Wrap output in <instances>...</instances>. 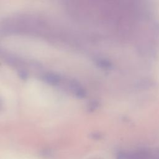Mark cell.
Here are the masks:
<instances>
[{
	"label": "cell",
	"instance_id": "3957f363",
	"mask_svg": "<svg viewBox=\"0 0 159 159\" xmlns=\"http://www.w3.org/2000/svg\"><path fill=\"white\" fill-rule=\"evenodd\" d=\"M129 155L123 152H119L116 155V159H129Z\"/></svg>",
	"mask_w": 159,
	"mask_h": 159
},
{
	"label": "cell",
	"instance_id": "7a4b0ae2",
	"mask_svg": "<svg viewBox=\"0 0 159 159\" xmlns=\"http://www.w3.org/2000/svg\"><path fill=\"white\" fill-rule=\"evenodd\" d=\"M150 155L145 150H140L131 155H129V159H149Z\"/></svg>",
	"mask_w": 159,
	"mask_h": 159
},
{
	"label": "cell",
	"instance_id": "6da1fadb",
	"mask_svg": "<svg viewBox=\"0 0 159 159\" xmlns=\"http://www.w3.org/2000/svg\"><path fill=\"white\" fill-rule=\"evenodd\" d=\"M43 80L48 83L52 84H56L58 83L60 80V76L55 73H47L43 76Z\"/></svg>",
	"mask_w": 159,
	"mask_h": 159
},
{
	"label": "cell",
	"instance_id": "277c9868",
	"mask_svg": "<svg viewBox=\"0 0 159 159\" xmlns=\"http://www.w3.org/2000/svg\"><path fill=\"white\" fill-rule=\"evenodd\" d=\"M19 75L20 76V77L22 78V79H25L27 78V73L25 72V71H21L20 73H19Z\"/></svg>",
	"mask_w": 159,
	"mask_h": 159
}]
</instances>
